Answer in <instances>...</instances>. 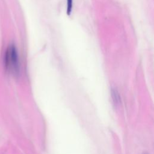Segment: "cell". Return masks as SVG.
<instances>
[{"label":"cell","mask_w":154,"mask_h":154,"mask_svg":"<svg viewBox=\"0 0 154 154\" xmlns=\"http://www.w3.org/2000/svg\"><path fill=\"white\" fill-rule=\"evenodd\" d=\"M4 63L7 72L13 75H16L19 72V58L16 48L13 45H10L7 48L4 57Z\"/></svg>","instance_id":"obj_1"},{"label":"cell","mask_w":154,"mask_h":154,"mask_svg":"<svg viewBox=\"0 0 154 154\" xmlns=\"http://www.w3.org/2000/svg\"><path fill=\"white\" fill-rule=\"evenodd\" d=\"M73 7V0H67V14H70Z\"/></svg>","instance_id":"obj_2"}]
</instances>
